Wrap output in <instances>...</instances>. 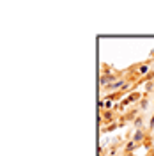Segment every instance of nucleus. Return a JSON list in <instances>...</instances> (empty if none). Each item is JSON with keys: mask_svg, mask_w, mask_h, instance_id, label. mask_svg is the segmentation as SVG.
Masks as SVG:
<instances>
[{"mask_svg": "<svg viewBox=\"0 0 154 156\" xmlns=\"http://www.w3.org/2000/svg\"><path fill=\"white\" fill-rule=\"evenodd\" d=\"M142 138H144V133H142V131H136L135 136H133V142H138V140H142Z\"/></svg>", "mask_w": 154, "mask_h": 156, "instance_id": "1", "label": "nucleus"}, {"mask_svg": "<svg viewBox=\"0 0 154 156\" xmlns=\"http://www.w3.org/2000/svg\"><path fill=\"white\" fill-rule=\"evenodd\" d=\"M103 119H105L106 122H110V121H112V114H110V110H108V112H103Z\"/></svg>", "mask_w": 154, "mask_h": 156, "instance_id": "2", "label": "nucleus"}, {"mask_svg": "<svg viewBox=\"0 0 154 156\" xmlns=\"http://www.w3.org/2000/svg\"><path fill=\"white\" fill-rule=\"evenodd\" d=\"M147 71H149V66H147V64H142V66H140V73H142V75H145Z\"/></svg>", "mask_w": 154, "mask_h": 156, "instance_id": "3", "label": "nucleus"}, {"mask_svg": "<svg viewBox=\"0 0 154 156\" xmlns=\"http://www.w3.org/2000/svg\"><path fill=\"white\" fill-rule=\"evenodd\" d=\"M138 94H131V96H129V101H136V99H138Z\"/></svg>", "mask_w": 154, "mask_h": 156, "instance_id": "4", "label": "nucleus"}]
</instances>
